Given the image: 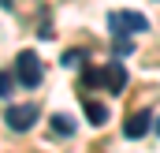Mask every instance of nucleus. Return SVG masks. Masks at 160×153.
Masks as SVG:
<instances>
[{
	"mask_svg": "<svg viewBox=\"0 0 160 153\" xmlns=\"http://www.w3.org/2000/svg\"><path fill=\"white\" fill-rule=\"evenodd\" d=\"M108 30L116 38H123V34H145L149 30V19L142 11H112L108 15Z\"/></svg>",
	"mask_w": 160,
	"mask_h": 153,
	"instance_id": "obj_1",
	"label": "nucleus"
},
{
	"mask_svg": "<svg viewBox=\"0 0 160 153\" xmlns=\"http://www.w3.org/2000/svg\"><path fill=\"white\" fill-rule=\"evenodd\" d=\"M41 75H45V67H41V60H38V52H19V60H15V78H19V86H38Z\"/></svg>",
	"mask_w": 160,
	"mask_h": 153,
	"instance_id": "obj_2",
	"label": "nucleus"
},
{
	"mask_svg": "<svg viewBox=\"0 0 160 153\" xmlns=\"http://www.w3.org/2000/svg\"><path fill=\"white\" fill-rule=\"evenodd\" d=\"M4 123H8L11 131H30V127L38 123V105H11V108L4 112Z\"/></svg>",
	"mask_w": 160,
	"mask_h": 153,
	"instance_id": "obj_3",
	"label": "nucleus"
},
{
	"mask_svg": "<svg viewBox=\"0 0 160 153\" xmlns=\"http://www.w3.org/2000/svg\"><path fill=\"white\" fill-rule=\"evenodd\" d=\"M101 82H104L112 93H123V90H127V67H123L119 60L108 64V67H101Z\"/></svg>",
	"mask_w": 160,
	"mask_h": 153,
	"instance_id": "obj_4",
	"label": "nucleus"
},
{
	"mask_svg": "<svg viewBox=\"0 0 160 153\" xmlns=\"http://www.w3.org/2000/svg\"><path fill=\"white\" fill-rule=\"evenodd\" d=\"M149 123H153V116L142 108V112H134L127 123H123V135H127V138H142V135L149 131Z\"/></svg>",
	"mask_w": 160,
	"mask_h": 153,
	"instance_id": "obj_5",
	"label": "nucleus"
},
{
	"mask_svg": "<svg viewBox=\"0 0 160 153\" xmlns=\"http://www.w3.org/2000/svg\"><path fill=\"white\" fill-rule=\"evenodd\" d=\"M86 119H89L93 127H104V123H108V108L97 105V101H86Z\"/></svg>",
	"mask_w": 160,
	"mask_h": 153,
	"instance_id": "obj_6",
	"label": "nucleus"
},
{
	"mask_svg": "<svg viewBox=\"0 0 160 153\" xmlns=\"http://www.w3.org/2000/svg\"><path fill=\"white\" fill-rule=\"evenodd\" d=\"M52 131H56V135H71V131H75L71 116H52Z\"/></svg>",
	"mask_w": 160,
	"mask_h": 153,
	"instance_id": "obj_7",
	"label": "nucleus"
},
{
	"mask_svg": "<svg viewBox=\"0 0 160 153\" xmlns=\"http://www.w3.org/2000/svg\"><path fill=\"white\" fill-rule=\"evenodd\" d=\"M11 90H15V75L0 71V97H11Z\"/></svg>",
	"mask_w": 160,
	"mask_h": 153,
	"instance_id": "obj_8",
	"label": "nucleus"
},
{
	"mask_svg": "<svg viewBox=\"0 0 160 153\" xmlns=\"http://www.w3.org/2000/svg\"><path fill=\"white\" fill-rule=\"evenodd\" d=\"M60 64H63V67H78V64H82V52H63Z\"/></svg>",
	"mask_w": 160,
	"mask_h": 153,
	"instance_id": "obj_9",
	"label": "nucleus"
},
{
	"mask_svg": "<svg viewBox=\"0 0 160 153\" xmlns=\"http://www.w3.org/2000/svg\"><path fill=\"white\" fill-rule=\"evenodd\" d=\"M116 52H119V56H130V52H134V45H130V41H116Z\"/></svg>",
	"mask_w": 160,
	"mask_h": 153,
	"instance_id": "obj_10",
	"label": "nucleus"
}]
</instances>
